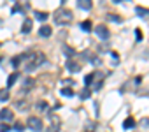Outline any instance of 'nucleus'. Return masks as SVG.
I'll use <instances>...</instances> for the list:
<instances>
[{"mask_svg":"<svg viewBox=\"0 0 149 132\" xmlns=\"http://www.w3.org/2000/svg\"><path fill=\"white\" fill-rule=\"evenodd\" d=\"M72 11L70 9H65V7H60L58 11H54V14H53V20H54V23L56 25H60V27H65V25H68L70 21H72Z\"/></svg>","mask_w":149,"mask_h":132,"instance_id":"f257e3e1","label":"nucleus"},{"mask_svg":"<svg viewBox=\"0 0 149 132\" xmlns=\"http://www.w3.org/2000/svg\"><path fill=\"white\" fill-rule=\"evenodd\" d=\"M95 32H97L98 39H102L104 42H105V41H109V37H111V30L107 28V25H97Z\"/></svg>","mask_w":149,"mask_h":132,"instance_id":"f03ea898","label":"nucleus"},{"mask_svg":"<svg viewBox=\"0 0 149 132\" xmlns=\"http://www.w3.org/2000/svg\"><path fill=\"white\" fill-rule=\"evenodd\" d=\"M28 127L32 130H35V132H40L42 130V120L37 118V116H30L28 118Z\"/></svg>","mask_w":149,"mask_h":132,"instance_id":"7ed1b4c3","label":"nucleus"},{"mask_svg":"<svg viewBox=\"0 0 149 132\" xmlns=\"http://www.w3.org/2000/svg\"><path fill=\"white\" fill-rule=\"evenodd\" d=\"M67 69H68L70 72H79V71H81V65H79L77 62H74V60H68V62H67Z\"/></svg>","mask_w":149,"mask_h":132,"instance_id":"20e7f679","label":"nucleus"},{"mask_svg":"<svg viewBox=\"0 0 149 132\" xmlns=\"http://www.w3.org/2000/svg\"><path fill=\"white\" fill-rule=\"evenodd\" d=\"M77 6L83 9V11H90L93 7V2L91 0H77Z\"/></svg>","mask_w":149,"mask_h":132,"instance_id":"39448f33","label":"nucleus"},{"mask_svg":"<svg viewBox=\"0 0 149 132\" xmlns=\"http://www.w3.org/2000/svg\"><path fill=\"white\" fill-rule=\"evenodd\" d=\"M51 34H53V28H51L49 25H42L40 30H39V35H40V37H49Z\"/></svg>","mask_w":149,"mask_h":132,"instance_id":"423d86ee","label":"nucleus"},{"mask_svg":"<svg viewBox=\"0 0 149 132\" xmlns=\"http://www.w3.org/2000/svg\"><path fill=\"white\" fill-rule=\"evenodd\" d=\"M13 109H9V107H4L2 111H0V118L2 120H13Z\"/></svg>","mask_w":149,"mask_h":132,"instance_id":"0eeeda50","label":"nucleus"},{"mask_svg":"<svg viewBox=\"0 0 149 132\" xmlns=\"http://www.w3.org/2000/svg\"><path fill=\"white\" fill-rule=\"evenodd\" d=\"M135 13H137V16H140V18H149V9H146V7H135Z\"/></svg>","mask_w":149,"mask_h":132,"instance_id":"6e6552de","label":"nucleus"},{"mask_svg":"<svg viewBox=\"0 0 149 132\" xmlns=\"http://www.w3.org/2000/svg\"><path fill=\"white\" fill-rule=\"evenodd\" d=\"M133 127H135V120H133L132 116L123 121V128H125V130H130V128H133Z\"/></svg>","mask_w":149,"mask_h":132,"instance_id":"1a4fd4ad","label":"nucleus"},{"mask_svg":"<svg viewBox=\"0 0 149 132\" xmlns=\"http://www.w3.org/2000/svg\"><path fill=\"white\" fill-rule=\"evenodd\" d=\"M79 27H81V30H83V32H91V30H93V27H91V21H90V20L81 21V25H79Z\"/></svg>","mask_w":149,"mask_h":132,"instance_id":"9d476101","label":"nucleus"},{"mask_svg":"<svg viewBox=\"0 0 149 132\" xmlns=\"http://www.w3.org/2000/svg\"><path fill=\"white\" fill-rule=\"evenodd\" d=\"M32 30V20H25V23H23V27H21V32L23 34H28Z\"/></svg>","mask_w":149,"mask_h":132,"instance_id":"9b49d317","label":"nucleus"},{"mask_svg":"<svg viewBox=\"0 0 149 132\" xmlns=\"http://www.w3.org/2000/svg\"><path fill=\"white\" fill-rule=\"evenodd\" d=\"M18 78H19V74H18V72H13V74L7 78V86H13V85L16 83V79H18Z\"/></svg>","mask_w":149,"mask_h":132,"instance_id":"f8f14e48","label":"nucleus"},{"mask_svg":"<svg viewBox=\"0 0 149 132\" xmlns=\"http://www.w3.org/2000/svg\"><path fill=\"white\" fill-rule=\"evenodd\" d=\"M35 18H37L39 21H46V20L49 18V14H47V13H40V11H37V13H35Z\"/></svg>","mask_w":149,"mask_h":132,"instance_id":"ddd939ff","label":"nucleus"},{"mask_svg":"<svg viewBox=\"0 0 149 132\" xmlns=\"http://www.w3.org/2000/svg\"><path fill=\"white\" fill-rule=\"evenodd\" d=\"M0 100H2V102L9 100V90H7V88H4V90H0Z\"/></svg>","mask_w":149,"mask_h":132,"instance_id":"4468645a","label":"nucleus"},{"mask_svg":"<svg viewBox=\"0 0 149 132\" xmlns=\"http://www.w3.org/2000/svg\"><path fill=\"white\" fill-rule=\"evenodd\" d=\"M107 18H109L111 21H114V23H121V21H123L121 16H118V14H107Z\"/></svg>","mask_w":149,"mask_h":132,"instance_id":"2eb2a0df","label":"nucleus"},{"mask_svg":"<svg viewBox=\"0 0 149 132\" xmlns=\"http://www.w3.org/2000/svg\"><path fill=\"white\" fill-rule=\"evenodd\" d=\"M46 132H60V123H58V121H56V123H51V127H49Z\"/></svg>","mask_w":149,"mask_h":132,"instance_id":"dca6fc26","label":"nucleus"},{"mask_svg":"<svg viewBox=\"0 0 149 132\" xmlns=\"http://www.w3.org/2000/svg\"><path fill=\"white\" fill-rule=\"evenodd\" d=\"M61 95L63 97H72L74 92H72V88H61Z\"/></svg>","mask_w":149,"mask_h":132,"instance_id":"f3484780","label":"nucleus"},{"mask_svg":"<svg viewBox=\"0 0 149 132\" xmlns=\"http://www.w3.org/2000/svg\"><path fill=\"white\" fill-rule=\"evenodd\" d=\"M37 109H39V111H42V113H44V111H47V102L40 100V102L37 104Z\"/></svg>","mask_w":149,"mask_h":132,"instance_id":"a211bd4d","label":"nucleus"},{"mask_svg":"<svg viewBox=\"0 0 149 132\" xmlns=\"http://www.w3.org/2000/svg\"><path fill=\"white\" fill-rule=\"evenodd\" d=\"M83 100H86V99H90V90L88 88H84V90H81V95H79Z\"/></svg>","mask_w":149,"mask_h":132,"instance_id":"6ab92c4d","label":"nucleus"},{"mask_svg":"<svg viewBox=\"0 0 149 132\" xmlns=\"http://www.w3.org/2000/svg\"><path fill=\"white\" fill-rule=\"evenodd\" d=\"M63 51H65L67 56H74V53H76V51H74L72 48H68V46H63Z\"/></svg>","mask_w":149,"mask_h":132,"instance_id":"aec40b11","label":"nucleus"},{"mask_svg":"<svg viewBox=\"0 0 149 132\" xmlns=\"http://www.w3.org/2000/svg\"><path fill=\"white\" fill-rule=\"evenodd\" d=\"M135 39H137V42H140V41L144 39V34H142V30H139V28L135 30Z\"/></svg>","mask_w":149,"mask_h":132,"instance_id":"412c9836","label":"nucleus"},{"mask_svg":"<svg viewBox=\"0 0 149 132\" xmlns=\"http://www.w3.org/2000/svg\"><path fill=\"white\" fill-rule=\"evenodd\" d=\"M93 79H95V74H88V76L84 78V85H86V86H88V85H91V81H93Z\"/></svg>","mask_w":149,"mask_h":132,"instance_id":"4be33fe9","label":"nucleus"},{"mask_svg":"<svg viewBox=\"0 0 149 132\" xmlns=\"http://www.w3.org/2000/svg\"><path fill=\"white\" fill-rule=\"evenodd\" d=\"M11 128H13V125H6V123L0 125V132H9Z\"/></svg>","mask_w":149,"mask_h":132,"instance_id":"5701e85b","label":"nucleus"},{"mask_svg":"<svg viewBox=\"0 0 149 132\" xmlns=\"http://www.w3.org/2000/svg\"><path fill=\"white\" fill-rule=\"evenodd\" d=\"M25 128V125L21 123V121H16V125H14V130H18V132H21Z\"/></svg>","mask_w":149,"mask_h":132,"instance_id":"b1692460","label":"nucleus"},{"mask_svg":"<svg viewBox=\"0 0 149 132\" xmlns=\"http://www.w3.org/2000/svg\"><path fill=\"white\" fill-rule=\"evenodd\" d=\"M32 86H33V79H30V78H28V79L25 81V88H32Z\"/></svg>","mask_w":149,"mask_h":132,"instance_id":"393cba45","label":"nucleus"},{"mask_svg":"<svg viewBox=\"0 0 149 132\" xmlns=\"http://www.w3.org/2000/svg\"><path fill=\"white\" fill-rule=\"evenodd\" d=\"M142 127H146V128L149 127V118H144V120H142Z\"/></svg>","mask_w":149,"mask_h":132,"instance_id":"a878e982","label":"nucleus"},{"mask_svg":"<svg viewBox=\"0 0 149 132\" xmlns=\"http://www.w3.org/2000/svg\"><path fill=\"white\" fill-rule=\"evenodd\" d=\"M63 83H65V85H70V86H72V85H74V79H63Z\"/></svg>","mask_w":149,"mask_h":132,"instance_id":"bb28decb","label":"nucleus"},{"mask_svg":"<svg viewBox=\"0 0 149 132\" xmlns=\"http://www.w3.org/2000/svg\"><path fill=\"white\" fill-rule=\"evenodd\" d=\"M140 81H142V78H140V76H137V78H135V83H137V85H140Z\"/></svg>","mask_w":149,"mask_h":132,"instance_id":"cd10ccee","label":"nucleus"},{"mask_svg":"<svg viewBox=\"0 0 149 132\" xmlns=\"http://www.w3.org/2000/svg\"><path fill=\"white\" fill-rule=\"evenodd\" d=\"M112 2H114V4H119V2H123V0H112Z\"/></svg>","mask_w":149,"mask_h":132,"instance_id":"c85d7f7f","label":"nucleus"},{"mask_svg":"<svg viewBox=\"0 0 149 132\" xmlns=\"http://www.w3.org/2000/svg\"><path fill=\"white\" fill-rule=\"evenodd\" d=\"M65 2H67V0H61V4H65Z\"/></svg>","mask_w":149,"mask_h":132,"instance_id":"c756f323","label":"nucleus"}]
</instances>
